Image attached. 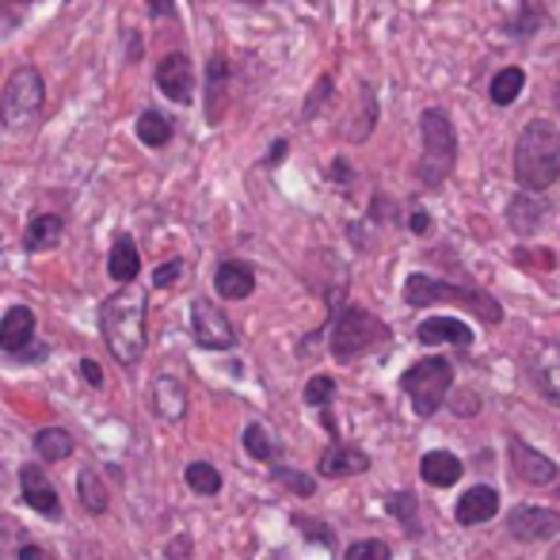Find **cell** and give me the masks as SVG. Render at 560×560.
Instances as JSON below:
<instances>
[{"mask_svg": "<svg viewBox=\"0 0 560 560\" xmlns=\"http://www.w3.org/2000/svg\"><path fill=\"white\" fill-rule=\"evenodd\" d=\"M104 343L122 366H133L145 351V294L126 287L122 294L107 298L100 310Z\"/></svg>", "mask_w": 560, "mask_h": 560, "instance_id": "obj_1", "label": "cell"}, {"mask_svg": "<svg viewBox=\"0 0 560 560\" xmlns=\"http://www.w3.org/2000/svg\"><path fill=\"white\" fill-rule=\"evenodd\" d=\"M560 176V133L553 122L538 118L518 133L515 145V179L523 191H546Z\"/></svg>", "mask_w": 560, "mask_h": 560, "instance_id": "obj_2", "label": "cell"}, {"mask_svg": "<svg viewBox=\"0 0 560 560\" xmlns=\"http://www.w3.org/2000/svg\"><path fill=\"white\" fill-rule=\"evenodd\" d=\"M405 302L423 310V305H435V302H454V305H465V310L477 313L485 325H500L503 320V310L492 294L485 290H472V287H450V282H439L431 275H408L405 282Z\"/></svg>", "mask_w": 560, "mask_h": 560, "instance_id": "obj_3", "label": "cell"}, {"mask_svg": "<svg viewBox=\"0 0 560 560\" xmlns=\"http://www.w3.org/2000/svg\"><path fill=\"white\" fill-rule=\"evenodd\" d=\"M423 156H420V184L439 191L446 184V176L454 172L457 164V133H454V122H450L446 112L431 107L423 112Z\"/></svg>", "mask_w": 560, "mask_h": 560, "instance_id": "obj_4", "label": "cell"}, {"mask_svg": "<svg viewBox=\"0 0 560 560\" xmlns=\"http://www.w3.org/2000/svg\"><path fill=\"white\" fill-rule=\"evenodd\" d=\"M389 343V328L374 317V313L359 310V305H347L343 313L336 317L332 328V354L339 362H351L359 354L374 351V347Z\"/></svg>", "mask_w": 560, "mask_h": 560, "instance_id": "obj_5", "label": "cell"}, {"mask_svg": "<svg viewBox=\"0 0 560 560\" xmlns=\"http://www.w3.org/2000/svg\"><path fill=\"white\" fill-rule=\"evenodd\" d=\"M450 385H454V366L446 359H420L400 377V389L408 393L416 416H435L443 408Z\"/></svg>", "mask_w": 560, "mask_h": 560, "instance_id": "obj_6", "label": "cell"}, {"mask_svg": "<svg viewBox=\"0 0 560 560\" xmlns=\"http://www.w3.org/2000/svg\"><path fill=\"white\" fill-rule=\"evenodd\" d=\"M43 100H46L43 77L31 66L15 69L4 84V96H0V118H4V126H12V130H23V126H31L38 118V112H43Z\"/></svg>", "mask_w": 560, "mask_h": 560, "instance_id": "obj_7", "label": "cell"}, {"mask_svg": "<svg viewBox=\"0 0 560 560\" xmlns=\"http://www.w3.org/2000/svg\"><path fill=\"white\" fill-rule=\"evenodd\" d=\"M191 332L202 347H210V351H229V347L236 343V332H233V325H229V317L214 302H207V298H199V302L191 305Z\"/></svg>", "mask_w": 560, "mask_h": 560, "instance_id": "obj_8", "label": "cell"}, {"mask_svg": "<svg viewBox=\"0 0 560 560\" xmlns=\"http://www.w3.org/2000/svg\"><path fill=\"white\" fill-rule=\"evenodd\" d=\"M508 530H511V538H518V541H546L560 534V515L549 508L523 503V508H515L508 515Z\"/></svg>", "mask_w": 560, "mask_h": 560, "instance_id": "obj_9", "label": "cell"}, {"mask_svg": "<svg viewBox=\"0 0 560 560\" xmlns=\"http://www.w3.org/2000/svg\"><path fill=\"white\" fill-rule=\"evenodd\" d=\"M156 84H161V92L168 100H176V104H191L195 96V69L191 61H187V54H168V58L156 66Z\"/></svg>", "mask_w": 560, "mask_h": 560, "instance_id": "obj_10", "label": "cell"}, {"mask_svg": "<svg viewBox=\"0 0 560 560\" xmlns=\"http://www.w3.org/2000/svg\"><path fill=\"white\" fill-rule=\"evenodd\" d=\"M20 488H23V500H27L31 508L38 511V515L61 518V500H58V492H54L50 477L43 472V465H23Z\"/></svg>", "mask_w": 560, "mask_h": 560, "instance_id": "obj_11", "label": "cell"}, {"mask_svg": "<svg viewBox=\"0 0 560 560\" xmlns=\"http://www.w3.org/2000/svg\"><path fill=\"white\" fill-rule=\"evenodd\" d=\"M511 465L526 485H553L557 480V462H549L546 454H538L534 446H526L523 439H511Z\"/></svg>", "mask_w": 560, "mask_h": 560, "instance_id": "obj_12", "label": "cell"}, {"mask_svg": "<svg viewBox=\"0 0 560 560\" xmlns=\"http://www.w3.org/2000/svg\"><path fill=\"white\" fill-rule=\"evenodd\" d=\"M526 366H530L534 385H538L549 400H557V405H560V347L538 343L530 351V359H526Z\"/></svg>", "mask_w": 560, "mask_h": 560, "instance_id": "obj_13", "label": "cell"}, {"mask_svg": "<svg viewBox=\"0 0 560 560\" xmlns=\"http://www.w3.org/2000/svg\"><path fill=\"white\" fill-rule=\"evenodd\" d=\"M500 511V492L495 488H488V485H477V488H469V492L457 500V523L462 526H480V523H488V518Z\"/></svg>", "mask_w": 560, "mask_h": 560, "instance_id": "obj_14", "label": "cell"}, {"mask_svg": "<svg viewBox=\"0 0 560 560\" xmlns=\"http://www.w3.org/2000/svg\"><path fill=\"white\" fill-rule=\"evenodd\" d=\"M35 339V313L27 310V305H15V310L4 313V320H0V347H4L8 354H23V347Z\"/></svg>", "mask_w": 560, "mask_h": 560, "instance_id": "obj_15", "label": "cell"}, {"mask_svg": "<svg viewBox=\"0 0 560 560\" xmlns=\"http://www.w3.org/2000/svg\"><path fill=\"white\" fill-rule=\"evenodd\" d=\"M214 287H218V294L229 298V302H241V298H248L252 290H256V275H252L248 264H236V259H229V264L218 267Z\"/></svg>", "mask_w": 560, "mask_h": 560, "instance_id": "obj_16", "label": "cell"}, {"mask_svg": "<svg viewBox=\"0 0 560 560\" xmlns=\"http://www.w3.org/2000/svg\"><path fill=\"white\" fill-rule=\"evenodd\" d=\"M420 343H454V347H469L472 343V328L465 320L454 317H431L420 325Z\"/></svg>", "mask_w": 560, "mask_h": 560, "instance_id": "obj_17", "label": "cell"}, {"mask_svg": "<svg viewBox=\"0 0 560 560\" xmlns=\"http://www.w3.org/2000/svg\"><path fill=\"white\" fill-rule=\"evenodd\" d=\"M366 469H370V457L362 454V450L343 446V443L325 450V457H320V472H325V477H354V472H366Z\"/></svg>", "mask_w": 560, "mask_h": 560, "instance_id": "obj_18", "label": "cell"}, {"mask_svg": "<svg viewBox=\"0 0 560 560\" xmlns=\"http://www.w3.org/2000/svg\"><path fill=\"white\" fill-rule=\"evenodd\" d=\"M420 472H423L428 485L450 488V485L462 480V462H457V454H450V450H431V454H423Z\"/></svg>", "mask_w": 560, "mask_h": 560, "instance_id": "obj_19", "label": "cell"}, {"mask_svg": "<svg viewBox=\"0 0 560 560\" xmlns=\"http://www.w3.org/2000/svg\"><path fill=\"white\" fill-rule=\"evenodd\" d=\"M541 218H546V202L534 199L530 191H523V195H515V199H511L508 222H511V229H515V233H523V236L538 233Z\"/></svg>", "mask_w": 560, "mask_h": 560, "instance_id": "obj_20", "label": "cell"}, {"mask_svg": "<svg viewBox=\"0 0 560 560\" xmlns=\"http://www.w3.org/2000/svg\"><path fill=\"white\" fill-rule=\"evenodd\" d=\"M141 271V256L138 248H133L130 236H118L112 256H107V275H112L115 282H133Z\"/></svg>", "mask_w": 560, "mask_h": 560, "instance_id": "obj_21", "label": "cell"}, {"mask_svg": "<svg viewBox=\"0 0 560 560\" xmlns=\"http://www.w3.org/2000/svg\"><path fill=\"white\" fill-rule=\"evenodd\" d=\"M61 233H66V222H61L58 214H38L35 222L27 225V233H23V244H27L31 252H46L61 241Z\"/></svg>", "mask_w": 560, "mask_h": 560, "instance_id": "obj_22", "label": "cell"}, {"mask_svg": "<svg viewBox=\"0 0 560 560\" xmlns=\"http://www.w3.org/2000/svg\"><path fill=\"white\" fill-rule=\"evenodd\" d=\"M35 450L43 462H66V457L73 454V439H69V431H61V428H46L35 435Z\"/></svg>", "mask_w": 560, "mask_h": 560, "instance_id": "obj_23", "label": "cell"}, {"mask_svg": "<svg viewBox=\"0 0 560 560\" xmlns=\"http://www.w3.org/2000/svg\"><path fill=\"white\" fill-rule=\"evenodd\" d=\"M385 508H389V515L397 518L412 538H420V503H416L412 492H393L389 500H385Z\"/></svg>", "mask_w": 560, "mask_h": 560, "instance_id": "obj_24", "label": "cell"}, {"mask_svg": "<svg viewBox=\"0 0 560 560\" xmlns=\"http://www.w3.org/2000/svg\"><path fill=\"white\" fill-rule=\"evenodd\" d=\"M523 89H526V73H523V69H515V66L500 69V73H495V81H492V104H500V107L515 104Z\"/></svg>", "mask_w": 560, "mask_h": 560, "instance_id": "obj_25", "label": "cell"}, {"mask_svg": "<svg viewBox=\"0 0 560 560\" xmlns=\"http://www.w3.org/2000/svg\"><path fill=\"white\" fill-rule=\"evenodd\" d=\"M138 138L145 141L149 149H161V145H168V138H172V122L164 118L161 112H145L138 118Z\"/></svg>", "mask_w": 560, "mask_h": 560, "instance_id": "obj_26", "label": "cell"}, {"mask_svg": "<svg viewBox=\"0 0 560 560\" xmlns=\"http://www.w3.org/2000/svg\"><path fill=\"white\" fill-rule=\"evenodd\" d=\"M77 488H81V503L92 511V515H104L107 511V488L100 485L96 469H84L81 477H77Z\"/></svg>", "mask_w": 560, "mask_h": 560, "instance_id": "obj_27", "label": "cell"}, {"mask_svg": "<svg viewBox=\"0 0 560 560\" xmlns=\"http://www.w3.org/2000/svg\"><path fill=\"white\" fill-rule=\"evenodd\" d=\"M187 485H191V492H199V495H218L222 492V472L207 462H191L187 465Z\"/></svg>", "mask_w": 560, "mask_h": 560, "instance_id": "obj_28", "label": "cell"}, {"mask_svg": "<svg viewBox=\"0 0 560 560\" xmlns=\"http://www.w3.org/2000/svg\"><path fill=\"white\" fill-rule=\"evenodd\" d=\"M156 412H161L164 420H179V416H184V389H179L172 377L156 382Z\"/></svg>", "mask_w": 560, "mask_h": 560, "instance_id": "obj_29", "label": "cell"}, {"mask_svg": "<svg viewBox=\"0 0 560 560\" xmlns=\"http://www.w3.org/2000/svg\"><path fill=\"white\" fill-rule=\"evenodd\" d=\"M225 84H229V61L225 58H214L210 61V122L222 118V96H225Z\"/></svg>", "mask_w": 560, "mask_h": 560, "instance_id": "obj_30", "label": "cell"}, {"mask_svg": "<svg viewBox=\"0 0 560 560\" xmlns=\"http://www.w3.org/2000/svg\"><path fill=\"white\" fill-rule=\"evenodd\" d=\"M244 450H248L256 462H275V439L267 435L259 423H252V428L244 431Z\"/></svg>", "mask_w": 560, "mask_h": 560, "instance_id": "obj_31", "label": "cell"}, {"mask_svg": "<svg viewBox=\"0 0 560 560\" xmlns=\"http://www.w3.org/2000/svg\"><path fill=\"white\" fill-rule=\"evenodd\" d=\"M332 397H336V382H332V377H328V374L310 377V385H305V405L328 408V405H332Z\"/></svg>", "mask_w": 560, "mask_h": 560, "instance_id": "obj_32", "label": "cell"}, {"mask_svg": "<svg viewBox=\"0 0 560 560\" xmlns=\"http://www.w3.org/2000/svg\"><path fill=\"white\" fill-rule=\"evenodd\" d=\"M343 560H393V553H389V546H385V541L366 538V541H354V546L343 553Z\"/></svg>", "mask_w": 560, "mask_h": 560, "instance_id": "obj_33", "label": "cell"}, {"mask_svg": "<svg viewBox=\"0 0 560 560\" xmlns=\"http://www.w3.org/2000/svg\"><path fill=\"white\" fill-rule=\"evenodd\" d=\"M275 480H282V485H290L298 495H313V480L310 477H302V472H294V469H282V465H275Z\"/></svg>", "mask_w": 560, "mask_h": 560, "instance_id": "obj_34", "label": "cell"}, {"mask_svg": "<svg viewBox=\"0 0 560 560\" xmlns=\"http://www.w3.org/2000/svg\"><path fill=\"white\" fill-rule=\"evenodd\" d=\"M298 526H302L305 538L320 541V546H328V549L336 546V534H332V530H325V526H320V523H313V518H298Z\"/></svg>", "mask_w": 560, "mask_h": 560, "instance_id": "obj_35", "label": "cell"}, {"mask_svg": "<svg viewBox=\"0 0 560 560\" xmlns=\"http://www.w3.org/2000/svg\"><path fill=\"white\" fill-rule=\"evenodd\" d=\"M184 275V264L179 259H172V264H164V267H156V275H153V282L156 287H172V282Z\"/></svg>", "mask_w": 560, "mask_h": 560, "instance_id": "obj_36", "label": "cell"}, {"mask_svg": "<svg viewBox=\"0 0 560 560\" xmlns=\"http://www.w3.org/2000/svg\"><path fill=\"white\" fill-rule=\"evenodd\" d=\"M480 405H477V393H457L454 397V416H477Z\"/></svg>", "mask_w": 560, "mask_h": 560, "instance_id": "obj_37", "label": "cell"}, {"mask_svg": "<svg viewBox=\"0 0 560 560\" xmlns=\"http://www.w3.org/2000/svg\"><path fill=\"white\" fill-rule=\"evenodd\" d=\"M518 264H541V267H553V256H549V252H518Z\"/></svg>", "mask_w": 560, "mask_h": 560, "instance_id": "obj_38", "label": "cell"}, {"mask_svg": "<svg viewBox=\"0 0 560 560\" xmlns=\"http://www.w3.org/2000/svg\"><path fill=\"white\" fill-rule=\"evenodd\" d=\"M145 8H149V15H153V20H161V15L176 12V0H145Z\"/></svg>", "mask_w": 560, "mask_h": 560, "instance_id": "obj_39", "label": "cell"}, {"mask_svg": "<svg viewBox=\"0 0 560 560\" xmlns=\"http://www.w3.org/2000/svg\"><path fill=\"white\" fill-rule=\"evenodd\" d=\"M81 374L89 377V385H96V389H100V385H104V370H100L92 359H84V362H81Z\"/></svg>", "mask_w": 560, "mask_h": 560, "instance_id": "obj_40", "label": "cell"}, {"mask_svg": "<svg viewBox=\"0 0 560 560\" xmlns=\"http://www.w3.org/2000/svg\"><path fill=\"white\" fill-rule=\"evenodd\" d=\"M187 553H191V541H187V538H179V541H172V546H168V560H191Z\"/></svg>", "mask_w": 560, "mask_h": 560, "instance_id": "obj_41", "label": "cell"}, {"mask_svg": "<svg viewBox=\"0 0 560 560\" xmlns=\"http://www.w3.org/2000/svg\"><path fill=\"white\" fill-rule=\"evenodd\" d=\"M20 560H54L46 549H38V546H23L20 549Z\"/></svg>", "mask_w": 560, "mask_h": 560, "instance_id": "obj_42", "label": "cell"}, {"mask_svg": "<svg viewBox=\"0 0 560 560\" xmlns=\"http://www.w3.org/2000/svg\"><path fill=\"white\" fill-rule=\"evenodd\" d=\"M287 156V141H275V149H271V161H282Z\"/></svg>", "mask_w": 560, "mask_h": 560, "instance_id": "obj_43", "label": "cell"}, {"mask_svg": "<svg viewBox=\"0 0 560 560\" xmlns=\"http://www.w3.org/2000/svg\"><path fill=\"white\" fill-rule=\"evenodd\" d=\"M412 229H416V233H423V229H428V214H416L412 218Z\"/></svg>", "mask_w": 560, "mask_h": 560, "instance_id": "obj_44", "label": "cell"}, {"mask_svg": "<svg viewBox=\"0 0 560 560\" xmlns=\"http://www.w3.org/2000/svg\"><path fill=\"white\" fill-rule=\"evenodd\" d=\"M12 4H31V0H12Z\"/></svg>", "mask_w": 560, "mask_h": 560, "instance_id": "obj_45", "label": "cell"}, {"mask_svg": "<svg viewBox=\"0 0 560 560\" xmlns=\"http://www.w3.org/2000/svg\"><path fill=\"white\" fill-rule=\"evenodd\" d=\"M248 4H259V0H248Z\"/></svg>", "mask_w": 560, "mask_h": 560, "instance_id": "obj_46", "label": "cell"}]
</instances>
